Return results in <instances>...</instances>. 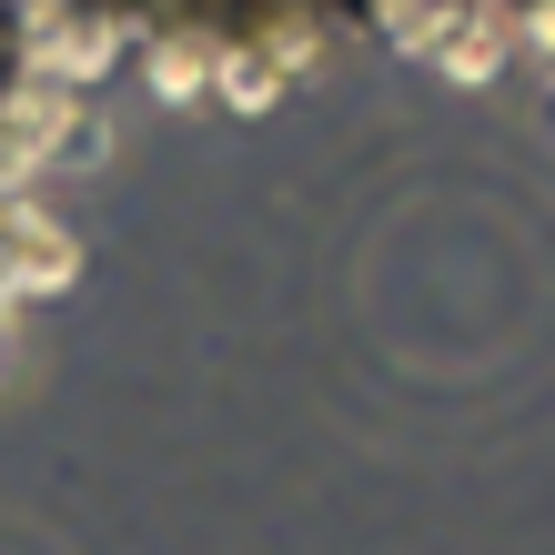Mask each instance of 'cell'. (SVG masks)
<instances>
[{
	"label": "cell",
	"instance_id": "cell-1",
	"mask_svg": "<svg viewBox=\"0 0 555 555\" xmlns=\"http://www.w3.org/2000/svg\"><path fill=\"white\" fill-rule=\"evenodd\" d=\"M435 61H444V72H465V81H485V72H495V30H444V41H435Z\"/></svg>",
	"mask_w": 555,
	"mask_h": 555
}]
</instances>
